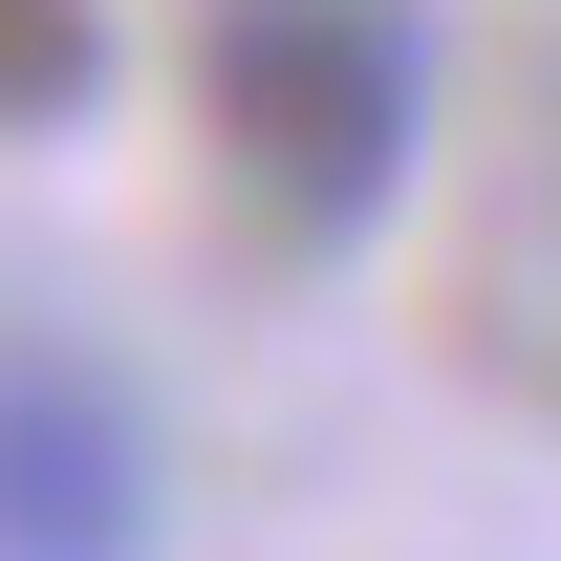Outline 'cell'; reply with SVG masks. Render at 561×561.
I'll use <instances>...</instances> for the list:
<instances>
[{
    "label": "cell",
    "instance_id": "obj_1",
    "mask_svg": "<svg viewBox=\"0 0 561 561\" xmlns=\"http://www.w3.org/2000/svg\"><path fill=\"white\" fill-rule=\"evenodd\" d=\"M195 108H216V195L280 260H346L432 151V22L411 0H216Z\"/></svg>",
    "mask_w": 561,
    "mask_h": 561
},
{
    "label": "cell",
    "instance_id": "obj_2",
    "mask_svg": "<svg viewBox=\"0 0 561 561\" xmlns=\"http://www.w3.org/2000/svg\"><path fill=\"white\" fill-rule=\"evenodd\" d=\"M173 540V432L87 324H0V561H151Z\"/></svg>",
    "mask_w": 561,
    "mask_h": 561
},
{
    "label": "cell",
    "instance_id": "obj_3",
    "mask_svg": "<svg viewBox=\"0 0 561 561\" xmlns=\"http://www.w3.org/2000/svg\"><path fill=\"white\" fill-rule=\"evenodd\" d=\"M87 87H108V22L87 0H0V130H66Z\"/></svg>",
    "mask_w": 561,
    "mask_h": 561
}]
</instances>
